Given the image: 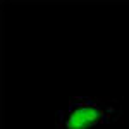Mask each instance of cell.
Masks as SVG:
<instances>
[{
	"label": "cell",
	"mask_w": 129,
	"mask_h": 129,
	"mask_svg": "<svg viewBox=\"0 0 129 129\" xmlns=\"http://www.w3.org/2000/svg\"><path fill=\"white\" fill-rule=\"evenodd\" d=\"M120 115L114 100L95 96H72L66 109L57 114V129H98Z\"/></svg>",
	"instance_id": "cell-1"
}]
</instances>
